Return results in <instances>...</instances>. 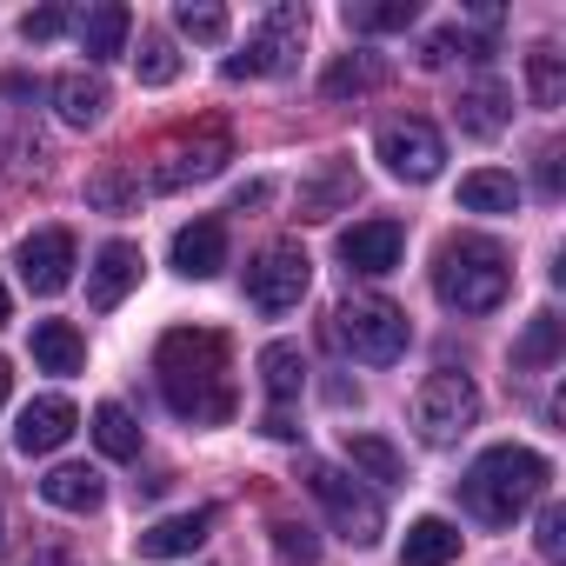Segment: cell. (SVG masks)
I'll use <instances>...</instances> for the list:
<instances>
[{
  "mask_svg": "<svg viewBox=\"0 0 566 566\" xmlns=\"http://www.w3.org/2000/svg\"><path fill=\"white\" fill-rule=\"evenodd\" d=\"M160 394L180 420H233V387H227V340L213 327H180L154 354Z\"/></svg>",
  "mask_w": 566,
  "mask_h": 566,
  "instance_id": "6da1fadb",
  "label": "cell"
},
{
  "mask_svg": "<svg viewBox=\"0 0 566 566\" xmlns=\"http://www.w3.org/2000/svg\"><path fill=\"white\" fill-rule=\"evenodd\" d=\"M546 480H553V467H546V453H533V447H486L473 467H467V480H460V500L480 513V520H493V526H506L513 513H526L539 493H546Z\"/></svg>",
  "mask_w": 566,
  "mask_h": 566,
  "instance_id": "7a4b0ae2",
  "label": "cell"
},
{
  "mask_svg": "<svg viewBox=\"0 0 566 566\" xmlns=\"http://www.w3.org/2000/svg\"><path fill=\"white\" fill-rule=\"evenodd\" d=\"M513 287V266L493 240L467 233V240H447L440 247V266H433V294L453 307V314H493Z\"/></svg>",
  "mask_w": 566,
  "mask_h": 566,
  "instance_id": "3957f363",
  "label": "cell"
},
{
  "mask_svg": "<svg viewBox=\"0 0 566 566\" xmlns=\"http://www.w3.org/2000/svg\"><path fill=\"white\" fill-rule=\"evenodd\" d=\"M334 340H340L354 360H367V367H394V360L407 354L413 327H407V314H400L394 301L367 294V301H347V307L334 314Z\"/></svg>",
  "mask_w": 566,
  "mask_h": 566,
  "instance_id": "277c9868",
  "label": "cell"
},
{
  "mask_svg": "<svg viewBox=\"0 0 566 566\" xmlns=\"http://www.w3.org/2000/svg\"><path fill=\"white\" fill-rule=\"evenodd\" d=\"M307 493L327 506V520H334V533H340L347 546H374V539L387 533L380 500H374L354 473H340V467H327V460H307Z\"/></svg>",
  "mask_w": 566,
  "mask_h": 566,
  "instance_id": "5b68a950",
  "label": "cell"
},
{
  "mask_svg": "<svg viewBox=\"0 0 566 566\" xmlns=\"http://www.w3.org/2000/svg\"><path fill=\"white\" fill-rule=\"evenodd\" d=\"M301 48H307V8H273V14L253 28L247 54L227 61V81H273V74H294Z\"/></svg>",
  "mask_w": 566,
  "mask_h": 566,
  "instance_id": "8992f818",
  "label": "cell"
},
{
  "mask_svg": "<svg viewBox=\"0 0 566 566\" xmlns=\"http://www.w3.org/2000/svg\"><path fill=\"white\" fill-rule=\"evenodd\" d=\"M307 287H314V260H307L301 240H273V247L247 266V301H253L260 314H294V307L307 301Z\"/></svg>",
  "mask_w": 566,
  "mask_h": 566,
  "instance_id": "52a82bcc",
  "label": "cell"
},
{
  "mask_svg": "<svg viewBox=\"0 0 566 566\" xmlns=\"http://www.w3.org/2000/svg\"><path fill=\"white\" fill-rule=\"evenodd\" d=\"M473 420H480V387H473L467 374H433V380H420V394H413V427H420L427 447H453Z\"/></svg>",
  "mask_w": 566,
  "mask_h": 566,
  "instance_id": "ba28073f",
  "label": "cell"
},
{
  "mask_svg": "<svg viewBox=\"0 0 566 566\" xmlns=\"http://www.w3.org/2000/svg\"><path fill=\"white\" fill-rule=\"evenodd\" d=\"M374 147H380L387 174L407 180V187H427V180H440V167H447V140H440L433 120H387Z\"/></svg>",
  "mask_w": 566,
  "mask_h": 566,
  "instance_id": "9c48e42d",
  "label": "cell"
},
{
  "mask_svg": "<svg viewBox=\"0 0 566 566\" xmlns=\"http://www.w3.org/2000/svg\"><path fill=\"white\" fill-rule=\"evenodd\" d=\"M14 266H21V280H28V294H61L67 280H74V266H81L74 233H67V227H34V233L21 240Z\"/></svg>",
  "mask_w": 566,
  "mask_h": 566,
  "instance_id": "30bf717a",
  "label": "cell"
},
{
  "mask_svg": "<svg viewBox=\"0 0 566 566\" xmlns=\"http://www.w3.org/2000/svg\"><path fill=\"white\" fill-rule=\"evenodd\" d=\"M227 160H233V140L207 127V134H193V140H174V147H167V154L154 160V187H167V193H174V187L213 180V174H220Z\"/></svg>",
  "mask_w": 566,
  "mask_h": 566,
  "instance_id": "8fae6325",
  "label": "cell"
},
{
  "mask_svg": "<svg viewBox=\"0 0 566 566\" xmlns=\"http://www.w3.org/2000/svg\"><path fill=\"white\" fill-rule=\"evenodd\" d=\"M400 253H407V227H400V220H354V227L340 233L347 273H394Z\"/></svg>",
  "mask_w": 566,
  "mask_h": 566,
  "instance_id": "7c38bea8",
  "label": "cell"
},
{
  "mask_svg": "<svg viewBox=\"0 0 566 566\" xmlns=\"http://www.w3.org/2000/svg\"><path fill=\"white\" fill-rule=\"evenodd\" d=\"M134 287H140V247H134V240H107V247L94 253V266H87V307L114 314Z\"/></svg>",
  "mask_w": 566,
  "mask_h": 566,
  "instance_id": "4fadbf2b",
  "label": "cell"
},
{
  "mask_svg": "<svg viewBox=\"0 0 566 566\" xmlns=\"http://www.w3.org/2000/svg\"><path fill=\"white\" fill-rule=\"evenodd\" d=\"M74 427H81L74 400H67V394H41V400H28V407H21L14 447H21V453H54V447H67V440H74Z\"/></svg>",
  "mask_w": 566,
  "mask_h": 566,
  "instance_id": "5bb4252c",
  "label": "cell"
},
{
  "mask_svg": "<svg viewBox=\"0 0 566 566\" xmlns=\"http://www.w3.org/2000/svg\"><path fill=\"white\" fill-rule=\"evenodd\" d=\"M220 266H227V227H220V220H187V227L174 233V273L213 280Z\"/></svg>",
  "mask_w": 566,
  "mask_h": 566,
  "instance_id": "9a60e30c",
  "label": "cell"
},
{
  "mask_svg": "<svg viewBox=\"0 0 566 566\" xmlns=\"http://www.w3.org/2000/svg\"><path fill=\"white\" fill-rule=\"evenodd\" d=\"M207 526H213V513H174V520L140 526L134 546H140V559H187V553L207 539Z\"/></svg>",
  "mask_w": 566,
  "mask_h": 566,
  "instance_id": "2e32d148",
  "label": "cell"
},
{
  "mask_svg": "<svg viewBox=\"0 0 566 566\" xmlns=\"http://www.w3.org/2000/svg\"><path fill=\"white\" fill-rule=\"evenodd\" d=\"M347 200H360L354 160H321V174L301 187V220H327V213H340Z\"/></svg>",
  "mask_w": 566,
  "mask_h": 566,
  "instance_id": "e0dca14e",
  "label": "cell"
},
{
  "mask_svg": "<svg viewBox=\"0 0 566 566\" xmlns=\"http://www.w3.org/2000/svg\"><path fill=\"white\" fill-rule=\"evenodd\" d=\"M74 34H81V54L87 61H114L127 48V34H134V14L120 8V0H101V8H87L74 21Z\"/></svg>",
  "mask_w": 566,
  "mask_h": 566,
  "instance_id": "ac0fdd59",
  "label": "cell"
},
{
  "mask_svg": "<svg viewBox=\"0 0 566 566\" xmlns=\"http://www.w3.org/2000/svg\"><path fill=\"white\" fill-rule=\"evenodd\" d=\"M447 559H460V526L440 520V513L413 520L407 539H400V566H447Z\"/></svg>",
  "mask_w": 566,
  "mask_h": 566,
  "instance_id": "d6986e66",
  "label": "cell"
},
{
  "mask_svg": "<svg viewBox=\"0 0 566 566\" xmlns=\"http://www.w3.org/2000/svg\"><path fill=\"white\" fill-rule=\"evenodd\" d=\"M54 114H61L67 127H101V114H107V81H101V74H61V81H54Z\"/></svg>",
  "mask_w": 566,
  "mask_h": 566,
  "instance_id": "ffe728a7",
  "label": "cell"
},
{
  "mask_svg": "<svg viewBox=\"0 0 566 566\" xmlns=\"http://www.w3.org/2000/svg\"><path fill=\"white\" fill-rule=\"evenodd\" d=\"M34 360L48 367V374H81L87 367V340H81V327L74 321H34Z\"/></svg>",
  "mask_w": 566,
  "mask_h": 566,
  "instance_id": "44dd1931",
  "label": "cell"
},
{
  "mask_svg": "<svg viewBox=\"0 0 566 566\" xmlns=\"http://www.w3.org/2000/svg\"><path fill=\"white\" fill-rule=\"evenodd\" d=\"M260 387L273 394V407H287L301 387H307V354L294 347V340H273V347H260Z\"/></svg>",
  "mask_w": 566,
  "mask_h": 566,
  "instance_id": "7402d4cb",
  "label": "cell"
},
{
  "mask_svg": "<svg viewBox=\"0 0 566 566\" xmlns=\"http://www.w3.org/2000/svg\"><path fill=\"white\" fill-rule=\"evenodd\" d=\"M101 493H107V486H101V473H94V467H54V473L41 480V500H48V506H61V513H94V506H101Z\"/></svg>",
  "mask_w": 566,
  "mask_h": 566,
  "instance_id": "603a6c76",
  "label": "cell"
},
{
  "mask_svg": "<svg viewBox=\"0 0 566 566\" xmlns=\"http://www.w3.org/2000/svg\"><path fill=\"white\" fill-rule=\"evenodd\" d=\"M460 207L467 213H520V180L500 174V167H480L460 180Z\"/></svg>",
  "mask_w": 566,
  "mask_h": 566,
  "instance_id": "cb8c5ba5",
  "label": "cell"
},
{
  "mask_svg": "<svg viewBox=\"0 0 566 566\" xmlns=\"http://www.w3.org/2000/svg\"><path fill=\"white\" fill-rule=\"evenodd\" d=\"M506 107H513V94H506L500 81H480L473 94H460V127H467L473 140H493V134L506 127Z\"/></svg>",
  "mask_w": 566,
  "mask_h": 566,
  "instance_id": "d4e9b609",
  "label": "cell"
},
{
  "mask_svg": "<svg viewBox=\"0 0 566 566\" xmlns=\"http://www.w3.org/2000/svg\"><path fill=\"white\" fill-rule=\"evenodd\" d=\"M94 447L107 460H140V420L120 407V400H101L94 407Z\"/></svg>",
  "mask_w": 566,
  "mask_h": 566,
  "instance_id": "484cf974",
  "label": "cell"
},
{
  "mask_svg": "<svg viewBox=\"0 0 566 566\" xmlns=\"http://www.w3.org/2000/svg\"><path fill=\"white\" fill-rule=\"evenodd\" d=\"M347 460H354L367 480H380V486H400V480H407V460H400V447H394L387 433H347Z\"/></svg>",
  "mask_w": 566,
  "mask_h": 566,
  "instance_id": "4316f807",
  "label": "cell"
},
{
  "mask_svg": "<svg viewBox=\"0 0 566 566\" xmlns=\"http://www.w3.org/2000/svg\"><path fill=\"white\" fill-rule=\"evenodd\" d=\"M387 81V67L374 61V54H340L334 67H327V81H321V94L327 101H347V94H374Z\"/></svg>",
  "mask_w": 566,
  "mask_h": 566,
  "instance_id": "83f0119b",
  "label": "cell"
},
{
  "mask_svg": "<svg viewBox=\"0 0 566 566\" xmlns=\"http://www.w3.org/2000/svg\"><path fill=\"white\" fill-rule=\"evenodd\" d=\"M413 0H347V28L354 34H400V28H413Z\"/></svg>",
  "mask_w": 566,
  "mask_h": 566,
  "instance_id": "f1b7e54d",
  "label": "cell"
},
{
  "mask_svg": "<svg viewBox=\"0 0 566 566\" xmlns=\"http://www.w3.org/2000/svg\"><path fill=\"white\" fill-rule=\"evenodd\" d=\"M559 340H566L559 314H533L526 334L513 340V367H553V360H559Z\"/></svg>",
  "mask_w": 566,
  "mask_h": 566,
  "instance_id": "f546056e",
  "label": "cell"
},
{
  "mask_svg": "<svg viewBox=\"0 0 566 566\" xmlns=\"http://www.w3.org/2000/svg\"><path fill=\"white\" fill-rule=\"evenodd\" d=\"M526 94H533V107H546V114L566 101V61H559L553 48H533V54H526Z\"/></svg>",
  "mask_w": 566,
  "mask_h": 566,
  "instance_id": "4dcf8cb0",
  "label": "cell"
},
{
  "mask_svg": "<svg viewBox=\"0 0 566 566\" xmlns=\"http://www.w3.org/2000/svg\"><path fill=\"white\" fill-rule=\"evenodd\" d=\"M134 74H140V87H167V81H180V54H174V41H160V34H140Z\"/></svg>",
  "mask_w": 566,
  "mask_h": 566,
  "instance_id": "1f68e13d",
  "label": "cell"
},
{
  "mask_svg": "<svg viewBox=\"0 0 566 566\" xmlns=\"http://www.w3.org/2000/svg\"><path fill=\"white\" fill-rule=\"evenodd\" d=\"M174 28L187 34V41H227V8H213V0H180L174 8Z\"/></svg>",
  "mask_w": 566,
  "mask_h": 566,
  "instance_id": "d6a6232c",
  "label": "cell"
},
{
  "mask_svg": "<svg viewBox=\"0 0 566 566\" xmlns=\"http://www.w3.org/2000/svg\"><path fill=\"white\" fill-rule=\"evenodd\" d=\"M273 546H280V566H321V539L294 520H273Z\"/></svg>",
  "mask_w": 566,
  "mask_h": 566,
  "instance_id": "836d02e7",
  "label": "cell"
},
{
  "mask_svg": "<svg viewBox=\"0 0 566 566\" xmlns=\"http://www.w3.org/2000/svg\"><path fill=\"white\" fill-rule=\"evenodd\" d=\"M453 54H467V61H486V41H467L460 28H440V34H427V54H420V61H427V67H447Z\"/></svg>",
  "mask_w": 566,
  "mask_h": 566,
  "instance_id": "e575fe53",
  "label": "cell"
},
{
  "mask_svg": "<svg viewBox=\"0 0 566 566\" xmlns=\"http://www.w3.org/2000/svg\"><path fill=\"white\" fill-rule=\"evenodd\" d=\"M87 200H94V207H107V213H120V207L134 200V180H127V174H114V167H101V174L87 180Z\"/></svg>",
  "mask_w": 566,
  "mask_h": 566,
  "instance_id": "d590c367",
  "label": "cell"
},
{
  "mask_svg": "<svg viewBox=\"0 0 566 566\" xmlns=\"http://www.w3.org/2000/svg\"><path fill=\"white\" fill-rule=\"evenodd\" d=\"M533 546H539V559H566V506H539Z\"/></svg>",
  "mask_w": 566,
  "mask_h": 566,
  "instance_id": "8d00e7d4",
  "label": "cell"
},
{
  "mask_svg": "<svg viewBox=\"0 0 566 566\" xmlns=\"http://www.w3.org/2000/svg\"><path fill=\"white\" fill-rule=\"evenodd\" d=\"M67 28H74L67 8H34V14H21V41H54V34H67Z\"/></svg>",
  "mask_w": 566,
  "mask_h": 566,
  "instance_id": "74e56055",
  "label": "cell"
},
{
  "mask_svg": "<svg viewBox=\"0 0 566 566\" xmlns=\"http://www.w3.org/2000/svg\"><path fill=\"white\" fill-rule=\"evenodd\" d=\"M539 187H546V193H559V147H546V154H539Z\"/></svg>",
  "mask_w": 566,
  "mask_h": 566,
  "instance_id": "f35d334b",
  "label": "cell"
},
{
  "mask_svg": "<svg viewBox=\"0 0 566 566\" xmlns=\"http://www.w3.org/2000/svg\"><path fill=\"white\" fill-rule=\"evenodd\" d=\"M266 433H273V440H294V433H301V427H294V420H287V407H273V413H266Z\"/></svg>",
  "mask_w": 566,
  "mask_h": 566,
  "instance_id": "ab89813d",
  "label": "cell"
},
{
  "mask_svg": "<svg viewBox=\"0 0 566 566\" xmlns=\"http://www.w3.org/2000/svg\"><path fill=\"white\" fill-rule=\"evenodd\" d=\"M8 387H14V367H8V360H0V407H8Z\"/></svg>",
  "mask_w": 566,
  "mask_h": 566,
  "instance_id": "60d3db41",
  "label": "cell"
},
{
  "mask_svg": "<svg viewBox=\"0 0 566 566\" xmlns=\"http://www.w3.org/2000/svg\"><path fill=\"white\" fill-rule=\"evenodd\" d=\"M14 321V301H8V287H0V327H8Z\"/></svg>",
  "mask_w": 566,
  "mask_h": 566,
  "instance_id": "b9f144b4",
  "label": "cell"
},
{
  "mask_svg": "<svg viewBox=\"0 0 566 566\" xmlns=\"http://www.w3.org/2000/svg\"><path fill=\"white\" fill-rule=\"evenodd\" d=\"M0 546H8V539H0Z\"/></svg>",
  "mask_w": 566,
  "mask_h": 566,
  "instance_id": "7bdbcfd3",
  "label": "cell"
}]
</instances>
